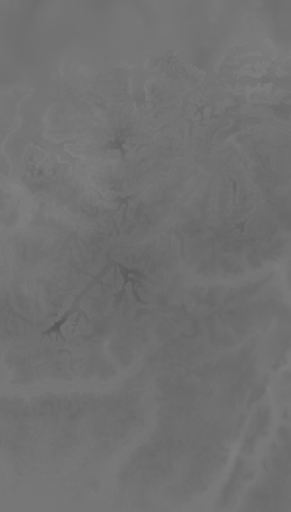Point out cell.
Here are the masks:
<instances>
[{
	"label": "cell",
	"mask_w": 291,
	"mask_h": 512,
	"mask_svg": "<svg viewBox=\"0 0 291 512\" xmlns=\"http://www.w3.org/2000/svg\"><path fill=\"white\" fill-rule=\"evenodd\" d=\"M94 286H96V284L90 280V284L76 295V299L72 301V305H70V309L66 311L65 315L57 320V322H53L51 328H47L45 332H41V338H57V340H63V342H65L66 334H68V328H66V326H68L72 320H78L80 317H84L80 305H82V299L92 291Z\"/></svg>",
	"instance_id": "obj_2"
},
{
	"label": "cell",
	"mask_w": 291,
	"mask_h": 512,
	"mask_svg": "<svg viewBox=\"0 0 291 512\" xmlns=\"http://www.w3.org/2000/svg\"><path fill=\"white\" fill-rule=\"evenodd\" d=\"M28 146H37L41 150H49L51 154L59 156L61 160L70 163L72 167L78 163V158L68 154L66 144L53 142V140L45 138V127H43V123H41L37 113H33V111H28V113L20 111L18 123L10 128V130H4V136H2L4 160L18 158V165H24V150Z\"/></svg>",
	"instance_id": "obj_1"
}]
</instances>
